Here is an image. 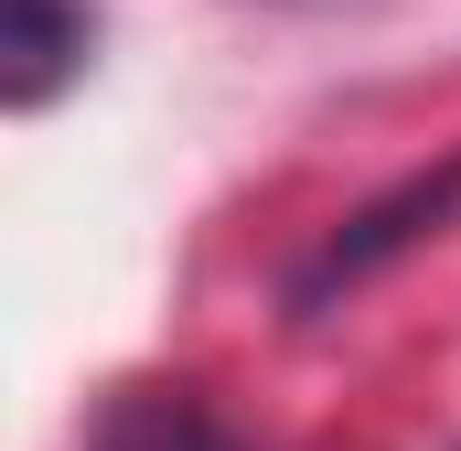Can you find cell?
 Wrapping results in <instances>:
<instances>
[{
	"mask_svg": "<svg viewBox=\"0 0 461 451\" xmlns=\"http://www.w3.org/2000/svg\"><path fill=\"white\" fill-rule=\"evenodd\" d=\"M461 216V151L440 161V172H408L397 194H375V205H354L322 247H312V269L290 280V312H322L333 290H365L386 258H408L419 236H440V226Z\"/></svg>",
	"mask_w": 461,
	"mask_h": 451,
	"instance_id": "1",
	"label": "cell"
},
{
	"mask_svg": "<svg viewBox=\"0 0 461 451\" xmlns=\"http://www.w3.org/2000/svg\"><path fill=\"white\" fill-rule=\"evenodd\" d=\"M97 54L86 0H0V108H54Z\"/></svg>",
	"mask_w": 461,
	"mask_h": 451,
	"instance_id": "2",
	"label": "cell"
},
{
	"mask_svg": "<svg viewBox=\"0 0 461 451\" xmlns=\"http://www.w3.org/2000/svg\"><path fill=\"white\" fill-rule=\"evenodd\" d=\"M86 451H236V430L194 387H129V398H108V419H97Z\"/></svg>",
	"mask_w": 461,
	"mask_h": 451,
	"instance_id": "3",
	"label": "cell"
}]
</instances>
